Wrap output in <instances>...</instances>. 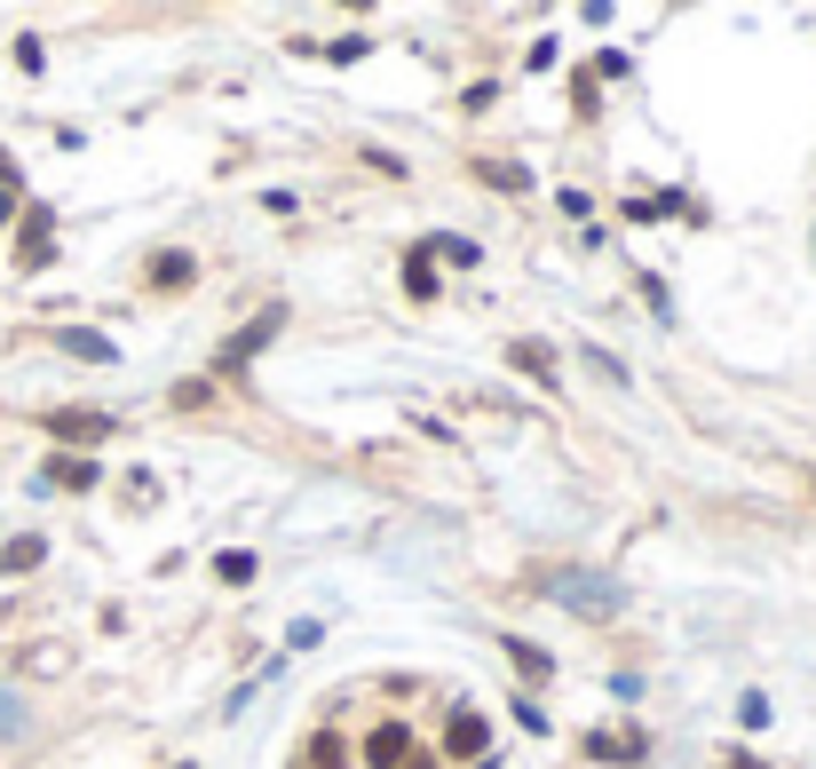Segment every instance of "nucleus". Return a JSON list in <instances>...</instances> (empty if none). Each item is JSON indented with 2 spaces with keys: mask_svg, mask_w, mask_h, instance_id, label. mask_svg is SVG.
Listing matches in <instances>:
<instances>
[{
  "mask_svg": "<svg viewBox=\"0 0 816 769\" xmlns=\"http://www.w3.org/2000/svg\"><path fill=\"white\" fill-rule=\"evenodd\" d=\"M278 333H286V302H269L262 318H246V325H238L230 342H222V365H246L254 349H269V342H278Z\"/></svg>",
  "mask_w": 816,
  "mask_h": 769,
  "instance_id": "2",
  "label": "nucleus"
},
{
  "mask_svg": "<svg viewBox=\"0 0 816 769\" xmlns=\"http://www.w3.org/2000/svg\"><path fill=\"white\" fill-rule=\"evenodd\" d=\"M595 754H602V761H634V754H642V738H634V730H619V738L602 730V738H595Z\"/></svg>",
  "mask_w": 816,
  "mask_h": 769,
  "instance_id": "15",
  "label": "nucleus"
},
{
  "mask_svg": "<svg viewBox=\"0 0 816 769\" xmlns=\"http://www.w3.org/2000/svg\"><path fill=\"white\" fill-rule=\"evenodd\" d=\"M9 183H16V159H9V151H0V191H9Z\"/></svg>",
  "mask_w": 816,
  "mask_h": 769,
  "instance_id": "18",
  "label": "nucleus"
},
{
  "mask_svg": "<svg viewBox=\"0 0 816 769\" xmlns=\"http://www.w3.org/2000/svg\"><path fill=\"white\" fill-rule=\"evenodd\" d=\"M499 651H507V658H516V666H524V682H548V675H555V658H548V651H539V643H524V634H507V643H499Z\"/></svg>",
  "mask_w": 816,
  "mask_h": 769,
  "instance_id": "9",
  "label": "nucleus"
},
{
  "mask_svg": "<svg viewBox=\"0 0 816 769\" xmlns=\"http://www.w3.org/2000/svg\"><path fill=\"white\" fill-rule=\"evenodd\" d=\"M808 484H816V477H808Z\"/></svg>",
  "mask_w": 816,
  "mask_h": 769,
  "instance_id": "21",
  "label": "nucleus"
},
{
  "mask_svg": "<svg viewBox=\"0 0 816 769\" xmlns=\"http://www.w3.org/2000/svg\"><path fill=\"white\" fill-rule=\"evenodd\" d=\"M48 342L64 349V357H80V365H112L119 349H112V333H88V325H56Z\"/></svg>",
  "mask_w": 816,
  "mask_h": 769,
  "instance_id": "4",
  "label": "nucleus"
},
{
  "mask_svg": "<svg viewBox=\"0 0 816 769\" xmlns=\"http://www.w3.org/2000/svg\"><path fill=\"white\" fill-rule=\"evenodd\" d=\"M48 437L56 445H95V437H112V421L104 413H48Z\"/></svg>",
  "mask_w": 816,
  "mask_h": 769,
  "instance_id": "6",
  "label": "nucleus"
},
{
  "mask_svg": "<svg viewBox=\"0 0 816 769\" xmlns=\"http://www.w3.org/2000/svg\"><path fill=\"white\" fill-rule=\"evenodd\" d=\"M48 484H56V492H88V484H95V460L56 452V460H48Z\"/></svg>",
  "mask_w": 816,
  "mask_h": 769,
  "instance_id": "8",
  "label": "nucleus"
},
{
  "mask_svg": "<svg viewBox=\"0 0 816 769\" xmlns=\"http://www.w3.org/2000/svg\"><path fill=\"white\" fill-rule=\"evenodd\" d=\"M475 175H484V183H499V191H524V183H531V175H524L516 159H484V167H475Z\"/></svg>",
  "mask_w": 816,
  "mask_h": 769,
  "instance_id": "13",
  "label": "nucleus"
},
{
  "mask_svg": "<svg viewBox=\"0 0 816 769\" xmlns=\"http://www.w3.org/2000/svg\"><path fill=\"white\" fill-rule=\"evenodd\" d=\"M48 254H56V239H48V207H41V215L24 222V246H16V262H24V271H41Z\"/></svg>",
  "mask_w": 816,
  "mask_h": 769,
  "instance_id": "10",
  "label": "nucleus"
},
{
  "mask_svg": "<svg viewBox=\"0 0 816 769\" xmlns=\"http://www.w3.org/2000/svg\"><path fill=\"white\" fill-rule=\"evenodd\" d=\"M41 555H48V540H32V531H24V540H9V548H0V572H32Z\"/></svg>",
  "mask_w": 816,
  "mask_h": 769,
  "instance_id": "11",
  "label": "nucleus"
},
{
  "mask_svg": "<svg viewBox=\"0 0 816 769\" xmlns=\"http://www.w3.org/2000/svg\"><path fill=\"white\" fill-rule=\"evenodd\" d=\"M191 278H198V262H191L183 246H166V254H151V286H159V294H166V286H191Z\"/></svg>",
  "mask_w": 816,
  "mask_h": 769,
  "instance_id": "7",
  "label": "nucleus"
},
{
  "mask_svg": "<svg viewBox=\"0 0 816 769\" xmlns=\"http://www.w3.org/2000/svg\"><path fill=\"white\" fill-rule=\"evenodd\" d=\"M507 357H516V374H531V381H555V357L539 349V342H516Z\"/></svg>",
  "mask_w": 816,
  "mask_h": 769,
  "instance_id": "12",
  "label": "nucleus"
},
{
  "mask_svg": "<svg viewBox=\"0 0 816 769\" xmlns=\"http://www.w3.org/2000/svg\"><path fill=\"white\" fill-rule=\"evenodd\" d=\"M9 215H16V198H9V191H0V222H9Z\"/></svg>",
  "mask_w": 816,
  "mask_h": 769,
  "instance_id": "20",
  "label": "nucleus"
},
{
  "mask_svg": "<svg viewBox=\"0 0 816 769\" xmlns=\"http://www.w3.org/2000/svg\"><path fill=\"white\" fill-rule=\"evenodd\" d=\"M729 769H761V761H754V754H729Z\"/></svg>",
  "mask_w": 816,
  "mask_h": 769,
  "instance_id": "19",
  "label": "nucleus"
},
{
  "mask_svg": "<svg viewBox=\"0 0 816 769\" xmlns=\"http://www.w3.org/2000/svg\"><path fill=\"white\" fill-rule=\"evenodd\" d=\"M365 761H372V769H404V761H413V730H404V722H372Z\"/></svg>",
  "mask_w": 816,
  "mask_h": 769,
  "instance_id": "3",
  "label": "nucleus"
},
{
  "mask_svg": "<svg viewBox=\"0 0 816 769\" xmlns=\"http://www.w3.org/2000/svg\"><path fill=\"white\" fill-rule=\"evenodd\" d=\"M310 754H318V769H342V730H318Z\"/></svg>",
  "mask_w": 816,
  "mask_h": 769,
  "instance_id": "16",
  "label": "nucleus"
},
{
  "mask_svg": "<svg viewBox=\"0 0 816 769\" xmlns=\"http://www.w3.org/2000/svg\"><path fill=\"white\" fill-rule=\"evenodd\" d=\"M215 572H222L230 587H246V579H254V555H222V563H215Z\"/></svg>",
  "mask_w": 816,
  "mask_h": 769,
  "instance_id": "17",
  "label": "nucleus"
},
{
  "mask_svg": "<svg viewBox=\"0 0 816 769\" xmlns=\"http://www.w3.org/2000/svg\"><path fill=\"white\" fill-rule=\"evenodd\" d=\"M484 738H492V722L460 707V714H452V730H445V754H452V761H475V754H484Z\"/></svg>",
  "mask_w": 816,
  "mask_h": 769,
  "instance_id": "5",
  "label": "nucleus"
},
{
  "mask_svg": "<svg viewBox=\"0 0 816 769\" xmlns=\"http://www.w3.org/2000/svg\"><path fill=\"white\" fill-rule=\"evenodd\" d=\"M539 587H548L555 604H571L579 619H610V611L627 604L619 579H602V572H539Z\"/></svg>",
  "mask_w": 816,
  "mask_h": 769,
  "instance_id": "1",
  "label": "nucleus"
},
{
  "mask_svg": "<svg viewBox=\"0 0 816 769\" xmlns=\"http://www.w3.org/2000/svg\"><path fill=\"white\" fill-rule=\"evenodd\" d=\"M404 294H413V302H428V294H436V271H428V254H413V262H404Z\"/></svg>",
  "mask_w": 816,
  "mask_h": 769,
  "instance_id": "14",
  "label": "nucleus"
}]
</instances>
